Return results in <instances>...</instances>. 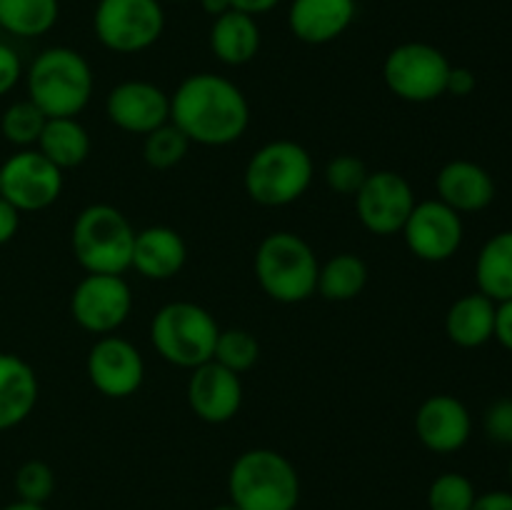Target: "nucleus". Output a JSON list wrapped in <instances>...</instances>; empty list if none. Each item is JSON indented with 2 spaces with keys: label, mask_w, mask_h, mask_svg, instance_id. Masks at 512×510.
Here are the masks:
<instances>
[{
  "label": "nucleus",
  "mask_w": 512,
  "mask_h": 510,
  "mask_svg": "<svg viewBox=\"0 0 512 510\" xmlns=\"http://www.w3.org/2000/svg\"><path fill=\"white\" fill-rule=\"evenodd\" d=\"M70 245L85 273L123 275L133 263L135 228L115 205L93 203L75 218Z\"/></svg>",
  "instance_id": "6"
},
{
  "label": "nucleus",
  "mask_w": 512,
  "mask_h": 510,
  "mask_svg": "<svg viewBox=\"0 0 512 510\" xmlns=\"http://www.w3.org/2000/svg\"><path fill=\"white\" fill-rule=\"evenodd\" d=\"M228 493L238 510H295L300 500L298 470L278 450H245L230 468Z\"/></svg>",
  "instance_id": "5"
},
{
  "label": "nucleus",
  "mask_w": 512,
  "mask_h": 510,
  "mask_svg": "<svg viewBox=\"0 0 512 510\" xmlns=\"http://www.w3.org/2000/svg\"><path fill=\"white\" fill-rule=\"evenodd\" d=\"M188 405L203 423H230L243 408V380L215 360L190 370Z\"/></svg>",
  "instance_id": "16"
},
{
  "label": "nucleus",
  "mask_w": 512,
  "mask_h": 510,
  "mask_svg": "<svg viewBox=\"0 0 512 510\" xmlns=\"http://www.w3.org/2000/svg\"><path fill=\"white\" fill-rule=\"evenodd\" d=\"M210 50L215 58L230 68H240L255 60L260 53V25L255 15L243 13V10H228V13L213 18L210 25Z\"/></svg>",
  "instance_id": "22"
},
{
  "label": "nucleus",
  "mask_w": 512,
  "mask_h": 510,
  "mask_svg": "<svg viewBox=\"0 0 512 510\" xmlns=\"http://www.w3.org/2000/svg\"><path fill=\"white\" fill-rule=\"evenodd\" d=\"M35 148L65 173V170L80 168L88 160L93 143L78 118H48Z\"/></svg>",
  "instance_id": "25"
},
{
  "label": "nucleus",
  "mask_w": 512,
  "mask_h": 510,
  "mask_svg": "<svg viewBox=\"0 0 512 510\" xmlns=\"http://www.w3.org/2000/svg\"><path fill=\"white\" fill-rule=\"evenodd\" d=\"M220 325L203 305L190 300L165 303L150 323V343L170 365L193 370L213 360Z\"/></svg>",
  "instance_id": "7"
},
{
  "label": "nucleus",
  "mask_w": 512,
  "mask_h": 510,
  "mask_svg": "<svg viewBox=\"0 0 512 510\" xmlns=\"http://www.w3.org/2000/svg\"><path fill=\"white\" fill-rule=\"evenodd\" d=\"M258 358H260V343L250 330H243V328L220 330L218 343H215V353H213L215 363L233 370V373L243 375L258 363Z\"/></svg>",
  "instance_id": "30"
},
{
  "label": "nucleus",
  "mask_w": 512,
  "mask_h": 510,
  "mask_svg": "<svg viewBox=\"0 0 512 510\" xmlns=\"http://www.w3.org/2000/svg\"><path fill=\"white\" fill-rule=\"evenodd\" d=\"M40 385L33 365L20 355L0 353V433L18 428L38 405Z\"/></svg>",
  "instance_id": "21"
},
{
  "label": "nucleus",
  "mask_w": 512,
  "mask_h": 510,
  "mask_svg": "<svg viewBox=\"0 0 512 510\" xmlns=\"http://www.w3.org/2000/svg\"><path fill=\"white\" fill-rule=\"evenodd\" d=\"M200 5H203V10L210 15V18H218V15L233 10L230 0H200Z\"/></svg>",
  "instance_id": "41"
},
{
  "label": "nucleus",
  "mask_w": 512,
  "mask_h": 510,
  "mask_svg": "<svg viewBox=\"0 0 512 510\" xmlns=\"http://www.w3.org/2000/svg\"><path fill=\"white\" fill-rule=\"evenodd\" d=\"M365 285H368L365 260L355 253H338L320 265L315 293L330 303H348L363 293Z\"/></svg>",
  "instance_id": "26"
},
{
  "label": "nucleus",
  "mask_w": 512,
  "mask_h": 510,
  "mask_svg": "<svg viewBox=\"0 0 512 510\" xmlns=\"http://www.w3.org/2000/svg\"><path fill=\"white\" fill-rule=\"evenodd\" d=\"M63 193V170L38 148H25L0 165V195L20 213L50 208Z\"/></svg>",
  "instance_id": "11"
},
{
  "label": "nucleus",
  "mask_w": 512,
  "mask_h": 510,
  "mask_svg": "<svg viewBox=\"0 0 512 510\" xmlns=\"http://www.w3.org/2000/svg\"><path fill=\"white\" fill-rule=\"evenodd\" d=\"M253 268L263 293L275 303H305L318 290V255L308 240L290 230H275L260 240Z\"/></svg>",
  "instance_id": "3"
},
{
  "label": "nucleus",
  "mask_w": 512,
  "mask_h": 510,
  "mask_svg": "<svg viewBox=\"0 0 512 510\" xmlns=\"http://www.w3.org/2000/svg\"><path fill=\"white\" fill-rule=\"evenodd\" d=\"M495 308L498 303L483 293H468L455 300L445 313V335L450 343L465 350L490 343L495 335Z\"/></svg>",
  "instance_id": "23"
},
{
  "label": "nucleus",
  "mask_w": 512,
  "mask_h": 510,
  "mask_svg": "<svg viewBox=\"0 0 512 510\" xmlns=\"http://www.w3.org/2000/svg\"><path fill=\"white\" fill-rule=\"evenodd\" d=\"M133 313V290L123 275L85 273L70 295V315L93 335H113Z\"/></svg>",
  "instance_id": "10"
},
{
  "label": "nucleus",
  "mask_w": 512,
  "mask_h": 510,
  "mask_svg": "<svg viewBox=\"0 0 512 510\" xmlns=\"http://www.w3.org/2000/svg\"><path fill=\"white\" fill-rule=\"evenodd\" d=\"M475 283L478 293L493 303L512 300V230H500L485 240L475 258Z\"/></svg>",
  "instance_id": "24"
},
{
  "label": "nucleus",
  "mask_w": 512,
  "mask_h": 510,
  "mask_svg": "<svg viewBox=\"0 0 512 510\" xmlns=\"http://www.w3.org/2000/svg\"><path fill=\"white\" fill-rule=\"evenodd\" d=\"M85 373L100 395L125 400L140 390L145 380V360L130 340L120 335H100L88 350Z\"/></svg>",
  "instance_id": "14"
},
{
  "label": "nucleus",
  "mask_w": 512,
  "mask_h": 510,
  "mask_svg": "<svg viewBox=\"0 0 512 510\" xmlns=\"http://www.w3.org/2000/svg\"><path fill=\"white\" fill-rule=\"evenodd\" d=\"M475 485L463 473H443L430 483L428 508L430 510H470L473 508Z\"/></svg>",
  "instance_id": "31"
},
{
  "label": "nucleus",
  "mask_w": 512,
  "mask_h": 510,
  "mask_svg": "<svg viewBox=\"0 0 512 510\" xmlns=\"http://www.w3.org/2000/svg\"><path fill=\"white\" fill-rule=\"evenodd\" d=\"M23 78V63L20 55L10 45L0 43V98L8 95Z\"/></svg>",
  "instance_id": "35"
},
{
  "label": "nucleus",
  "mask_w": 512,
  "mask_h": 510,
  "mask_svg": "<svg viewBox=\"0 0 512 510\" xmlns=\"http://www.w3.org/2000/svg\"><path fill=\"white\" fill-rule=\"evenodd\" d=\"M478 80H475V73L470 68H463V65H453L448 75V90L445 95H455V98H468L475 90Z\"/></svg>",
  "instance_id": "36"
},
{
  "label": "nucleus",
  "mask_w": 512,
  "mask_h": 510,
  "mask_svg": "<svg viewBox=\"0 0 512 510\" xmlns=\"http://www.w3.org/2000/svg\"><path fill=\"white\" fill-rule=\"evenodd\" d=\"M25 88L45 118H78L93 98L95 75L83 53L53 45L35 55L25 73Z\"/></svg>",
  "instance_id": "2"
},
{
  "label": "nucleus",
  "mask_w": 512,
  "mask_h": 510,
  "mask_svg": "<svg viewBox=\"0 0 512 510\" xmlns=\"http://www.w3.org/2000/svg\"><path fill=\"white\" fill-rule=\"evenodd\" d=\"M450 60L440 48L420 40L400 43L385 55L383 80L405 103H433L448 90Z\"/></svg>",
  "instance_id": "8"
},
{
  "label": "nucleus",
  "mask_w": 512,
  "mask_h": 510,
  "mask_svg": "<svg viewBox=\"0 0 512 510\" xmlns=\"http://www.w3.org/2000/svg\"><path fill=\"white\" fill-rule=\"evenodd\" d=\"M438 200L455 213H480L495 200V180L473 160H450L435 175Z\"/></svg>",
  "instance_id": "19"
},
{
  "label": "nucleus",
  "mask_w": 512,
  "mask_h": 510,
  "mask_svg": "<svg viewBox=\"0 0 512 510\" xmlns=\"http://www.w3.org/2000/svg\"><path fill=\"white\" fill-rule=\"evenodd\" d=\"M483 430L493 443L512 445V395L490 403L483 415Z\"/></svg>",
  "instance_id": "34"
},
{
  "label": "nucleus",
  "mask_w": 512,
  "mask_h": 510,
  "mask_svg": "<svg viewBox=\"0 0 512 510\" xmlns=\"http://www.w3.org/2000/svg\"><path fill=\"white\" fill-rule=\"evenodd\" d=\"M60 18V0H0V30L15 38H40Z\"/></svg>",
  "instance_id": "27"
},
{
  "label": "nucleus",
  "mask_w": 512,
  "mask_h": 510,
  "mask_svg": "<svg viewBox=\"0 0 512 510\" xmlns=\"http://www.w3.org/2000/svg\"><path fill=\"white\" fill-rule=\"evenodd\" d=\"M213 510H238V508H235L233 503H228V505H218V508H213Z\"/></svg>",
  "instance_id": "43"
},
{
  "label": "nucleus",
  "mask_w": 512,
  "mask_h": 510,
  "mask_svg": "<svg viewBox=\"0 0 512 510\" xmlns=\"http://www.w3.org/2000/svg\"><path fill=\"white\" fill-rule=\"evenodd\" d=\"M105 115L130 135H148L170 120V95L148 80H123L105 98Z\"/></svg>",
  "instance_id": "15"
},
{
  "label": "nucleus",
  "mask_w": 512,
  "mask_h": 510,
  "mask_svg": "<svg viewBox=\"0 0 512 510\" xmlns=\"http://www.w3.org/2000/svg\"><path fill=\"white\" fill-rule=\"evenodd\" d=\"M45 123H48V118H45L43 110L25 98L5 108L3 118H0V133L10 145L25 150L38 145Z\"/></svg>",
  "instance_id": "28"
},
{
  "label": "nucleus",
  "mask_w": 512,
  "mask_h": 510,
  "mask_svg": "<svg viewBox=\"0 0 512 510\" xmlns=\"http://www.w3.org/2000/svg\"><path fill=\"white\" fill-rule=\"evenodd\" d=\"M185 260H188V245L175 228L150 225L135 233L130 268L145 280L163 283V280L175 278L185 268Z\"/></svg>",
  "instance_id": "20"
},
{
  "label": "nucleus",
  "mask_w": 512,
  "mask_h": 510,
  "mask_svg": "<svg viewBox=\"0 0 512 510\" xmlns=\"http://www.w3.org/2000/svg\"><path fill=\"white\" fill-rule=\"evenodd\" d=\"M323 175H325V185H328L333 193L350 195V198H355V195H358V190L363 188L365 180H368L370 170H368V165H365L363 158L343 153V155H335L333 160H328Z\"/></svg>",
  "instance_id": "32"
},
{
  "label": "nucleus",
  "mask_w": 512,
  "mask_h": 510,
  "mask_svg": "<svg viewBox=\"0 0 512 510\" xmlns=\"http://www.w3.org/2000/svg\"><path fill=\"white\" fill-rule=\"evenodd\" d=\"M170 123L205 148L238 143L250 125V103L225 75L193 73L170 95Z\"/></svg>",
  "instance_id": "1"
},
{
  "label": "nucleus",
  "mask_w": 512,
  "mask_h": 510,
  "mask_svg": "<svg viewBox=\"0 0 512 510\" xmlns=\"http://www.w3.org/2000/svg\"><path fill=\"white\" fill-rule=\"evenodd\" d=\"M93 30L110 53H143L163 38L165 10L160 0H98Z\"/></svg>",
  "instance_id": "9"
},
{
  "label": "nucleus",
  "mask_w": 512,
  "mask_h": 510,
  "mask_svg": "<svg viewBox=\"0 0 512 510\" xmlns=\"http://www.w3.org/2000/svg\"><path fill=\"white\" fill-rule=\"evenodd\" d=\"M15 493L25 503L43 505L55 493V473L43 460H28L15 473Z\"/></svg>",
  "instance_id": "33"
},
{
  "label": "nucleus",
  "mask_w": 512,
  "mask_h": 510,
  "mask_svg": "<svg viewBox=\"0 0 512 510\" xmlns=\"http://www.w3.org/2000/svg\"><path fill=\"white\" fill-rule=\"evenodd\" d=\"M315 163L308 148L288 138L270 140L253 153L243 173L245 193L263 208H283L308 193Z\"/></svg>",
  "instance_id": "4"
},
{
  "label": "nucleus",
  "mask_w": 512,
  "mask_h": 510,
  "mask_svg": "<svg viewBox=\"0 0 512 510\" xmlns=\"http://www.w3.org/2000/svg\"><path fill=\"white\" fill-rule=\"evenodd\" d=\"M493 340H498L505 350L512 353V300L498 303L495 308V335Z\"/></svg>",
  "instance_id": "37"
},
{
  "label": "nucleus",
  "mask_w": 512,
  "mask_h": 510,
  "mask_svg": "<svg viewBox=\"0 0 512 510\" xmlns=\"http://www.w3.org/2000/svg\"><path fill=\"white\" fill-rule=\"evenodd\" d=\"M18 228H20V210L0 195V245L10 243V240L18 235Z\"/></svg>",
  "instance_id": "38"
},
{
  "label": "nucleus",
  "mask_w": 512,
  "mask_h": 510,
  "mask_svg": "<svg viewBox=\"0 0 512 510\" xmlns=\"http://www.w3.org/2000/svg\"><path fill=\"white\" fill-rule=\"evenodd\" d=\"M278 3L280 0H230V5H233L235 10H243V13L255 15V18L263 13H270Z\"/></svg>",
  "instance_id": "40"
},
{
  "label": "nucleus",
  "mask_w": 512,
  "mask_h": 510,
  "mask_svg": "<svg viewBox=\"0 0 512 510\" xmlns=\"http://www.w3.org/2000/svg\"><path fill=\"white\" fill-rule=\"evenodd\" d=\"M415 435L430 453H458L473 435L468 405L448 393L430 395L415 413Z\"/></svg>",
  "instance_id": "17"
},
{
  "label": "nucleus",
  "mask_w": 512,
  "mask_h": 510,
  "mask_svg": "<svg viewBox=\"0 0 512 510\" xmlns=\"http://www.w3.org/2000/svg\"><path fill=\"white\" fill-rule=\"evenodd\" d=\"M3 510H45V508H43V505H38V503H25V500H15V503L5 505Z\"/></svg>",
  "instance_id": "42"
},
{
  "label": "nucleus",
  "mask_w": 512,
  "mask_h": 510,
  "mask_svg": "<svg viewBox=\"0 0 512 510\" xmlns=\"http://www.w3.org/2000/svg\"><path fill=\"white\" fill-rule=\"evenodd\" d=\"M190 140L185 138L183 130L175 128L173 123H165L155 128L153 133L145 135L143 140V158L150 168L155 170H170L185 160L190 150Z\"/></svg>",
  "instance_id": "29"
},
{
  "label": "nucleus",
  "mask_w": 512,
  "mask_h": 510,
  "mask_svg": "<svg viewBox=\"0 0 512 510\" xmlns=\"http://www.w3.org/2000/svg\"><path fill=\"white\" fill-rule=\"evenodd\" d=\"M400 233L415 258L425 263H445L463 245V215L455 213L438 198L423 200V203H415Z\"/></svg>",
  "instance_id": "13"
},
{
  "label": "nucleus",
  "mask_w": 512,
  "mask_h": 510,
  "mask_svg": "<svg viewBox=\"0 0 512 510\" xmlns=\"http://www.w3.org/2000/svg\"><path fill=\"white\" fill-rule=\"evenodd\" d=\"M508 473H510V480H512V458H510V465H508Z\"/></svg>",
  "instance_id": "44"
},
{
  "label": "nucleus",
  "mask_w": 512,
  "mask_h": 510,
  "mask_svg": "<svg viewBox=\"0 0 512 510\" xmlns=\"http://www.w3.org/2000/svg\"><path fill=\"white\" fill-rule=\"evenodd\" d=\"M415 193L408 178L395 170H370L368 180L355 195V210L368 233L390 238L400 233L415 208Z\"/></svg>",
  "instance_id": "12"
},
{
  "label": "nucleus",
  "mask_w": 512,
  "mask_h": 510,
  "mask_svg": "<svg viewBox=\"0 0 512 510\" xmlns=\"http://www.w3.org/2000/svg\"><path fill=\"white\" fill-rule=\"evenodd\" d=\"M358 18L355 0H293L288 28L300 43L328 45L338 40Z\"/></svg>",
  "instance_id": "18"
},
{
  "label": "nucleus",
  "mask_w": 512,
  "mask_h": 510,
  "mask_svg": "<svg viewBox=\"0 0 512 510\" xmlns=\"http://www.w3.org/2000/svg\"><path fill=\"white\" fill-rule=\"evenodd\" d=\"M470 510H512V493L510 490H490L475 498Z\"/></svg>",
  "instance_id": "39"
}]
</instances>
